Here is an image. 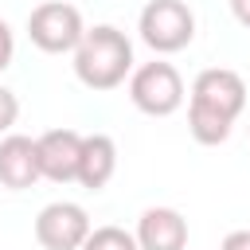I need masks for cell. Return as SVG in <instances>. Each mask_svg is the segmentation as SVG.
<instances>
[{
  "label": "cell",
  "mask_w": 250,
  "mask_h": 250,
  "mask_svg": "<svg viewBox=\"0 0 250 250\" xmlns=\"http://www.w3.org/2000/svg\"><path fill=\"white\" fill-rule=\"evenodd\" d=\"M117 172V145L105 133L82 137V156H78V184L86 191H102Z\"/></svg>",
  "instance_id": "10"
},
{
  "label": "cell",
  "mask_w": 250,
  "mask_h": 250,
  "mask_svg": "<svg viewBox=\"0 0 250 250\" xmlns=\"http://www.w3.org/2000/svg\"><path fill=\"white\" fill-rule=\"evenodd\" d=\"M129 102L148 117H168L184 105V78L172 62L152 59L129 74Z\"/></svg>",
  "instance_id": "4"
},
{
  "label": "cell",
  "mask_w": 250,
  "mask_h": 250,
  "mask_svg": "<svg viewBox=\"0 0 250 250\" xmlns=\"http://www.w3.org/2000/svg\"><path fill=\"white\" fill-rule=\"evenodd\" d=\"M90 215L70 203V199H59V203H47L39 215H35V242L43 250H82V242L90 238Z\"/></svg>",
  "instance_id": "6"
},
{
  "label": "cell",
  "mask_w": 250,
  "mask_h": 250,
  "mask_svg": "<svg viewBox=\"0 0 250 250\" xmlns=\"http://www.w3.org/2000/svg\"><path fill=\"white\" fill-rule=\"evenodd\" d=\"M39 148V172L51 184H70L78 180V156H82V133L74 129H47L35 137Z\"/></svg>",
  "instance_id": "7"
},
{
  "label": "cell",
  "mask_w": 250,
  "mask_h": 250,
  "mask_svg": "<svg viewBox=\"0 0 250 250\" xmlns=\"http://www.w3.org/2000/svg\"><path fill=\"white\" fill-rule=\"evenodd\" d=\"M27 35L39 51L47 55H66V51H78L86 27H82V12L66 0H47L39 8H31L27 16Z\"/></svg>",
  "instance_id": "5"
},
{
  "label": "cell",
  "mask_w": 250,
  "mask_h": 250,
  "mask_svg": "<svg viewBox=\"0 0 250 250\" xmlns=\"http://www.w3.org/2000/svg\"><path fill=\"white\" fill-rule=\"evenodd\" d=\"M137 31L156 55H176L195 39V16L184 0H148L141 8Z\"/></svg>",
  "instance_id": "3"
},
{
  "label": "cell",
  "mask_w": 250,
  "mask_h": 250,
  "mask_svg": "<svg viewBox=\"0 0 250 250\" xmlns=\"http://www.w3.org/2000/svg\"><path fill=\"white\" fill-rule=\"evenodd\" d=\"M219 250H250V230H230Z\"/></svg>",
  "instance_id": "14"
},
{
  "label": "cell",
  "mask_w": 250,
  "mask_h": 250,
  "mask_svg": "<svg viewBox=\"0 0 250 250\" xmlns=\"http://www.w3.org/2000/svg\"><path fill=\"white\" fill-rule=\"evenodd\" d=\"M74 74L90 90H117L133 74V43L121 27L98 23L86 27L78 51H74Z\"/></svg>",
  "instance_id": "2"
},
{
  "label": "cell",
  "mask_w": 250,
  "mask_h": 250,
  "mask_svg": "<svg viewBox=\"0 0 250 250\" xmlns=\"http://www.w3.org/2000/svg\"><path fill=\"white\" fill-rule=\"evenodd\" d=\"M246 129H250V125H246Z\"/></svg>",
  "instance_id": "16"
},
{
  "label": "cell",
  "mask_w": 250,
  "mask_h": 250,
  "mask_svg": "<svg viewBox=\"0 0 250 250\" xmlns=\"http://www.w3.org/2000/svg\"><path fill=\"white\" fill-rule=\"evenodd\" d=\"M82 250H141V246H137V234H129L125 227H94Z\"/></svg>",
  "instance_id": "11"
},
{
  "label": "cell",
  "mask_w": 250,
  "mask_h": 250,
  "mask_svg": "<svg viewBox=\"0 0 250 250\" xmlns=\"http://www.w3.org/2000/svg\"><path fill=\"white\" fill-rule=\"evenodd\" d=\"M12 55H16V35H12V27L0 20V70L12 66Z\"/></svg>",
  "instance_id": "13"
},
{
  "label": "cell",
  "mask_w": 250,
  "mask_h": 250,
  "mask_svg": "<svg viewBox=\"0 0 250 250\" xmlns=\"http://www.w3.org/2000/svg\"><path fill=\"white\" fill-rule=\"evenodd\" d=\"M35 180H43L35 141L23 137V133H8V137L0 141V184L12 188V191H23V188H31Z\"/></svg>",
  "instance_id": "8"
},
{
  "label": "cell",
  "mask_w": 250,
  "mask_h": 250,
  "mask_svg": "<svg viewBox=\"0 0 250 250\" xmlns=\"http://www.w3.org/2000/svg\"><path fill=\"white\" fill-rule=\"evenodd\" d=\"M230 12L242 27H250V0H230Z\"/></svg>",
  "instance_id": "15"
},
{
  "label": "cell",
  "mask_w": 250,
  "mask_h": 250,
  "mask_svg": "<svg viewBox=\"0 0 250 250\" xmlns=\"http://www.w3.org/2000/svg\"><path fill=\"white\" fill-rule=\"evenodd\" d=\"M16 117H20V98L8 86H0V133H8L16 125Z\"/></svg>",
  "instance_id": "12"
},
{
  "label": "cell",
  "mask_w": 250,
  "mask_h": 250,
  "mask_svg": "<svg viewBox=\"0 0 250 250\" xmlns=\"http://www.w3.org/2000/svg\"><path fill=\"white\" fill-rule=\"evenodd\" d=\"M137 246L141 250H184L188 246V219L176 207H148L137 219Z\"/></svg>",
  "instance_id": "9"
},
{
  "label": "cell",
  "mask_w": 250,
  "mask_h": 250,
  "mask_svg": "<svg viewBox=\"0 0 250 250\" xmlns=\"http://www.w3.org/2000/svg\"><path fill=\"white\" fill-rule=\"evenodd\" d=\"M242 109H246V82L238 70L211 66L195 74L188 98V129L199 145H223Z\"/></svg>",
  "instance_id": "1"
}]
</instances>
